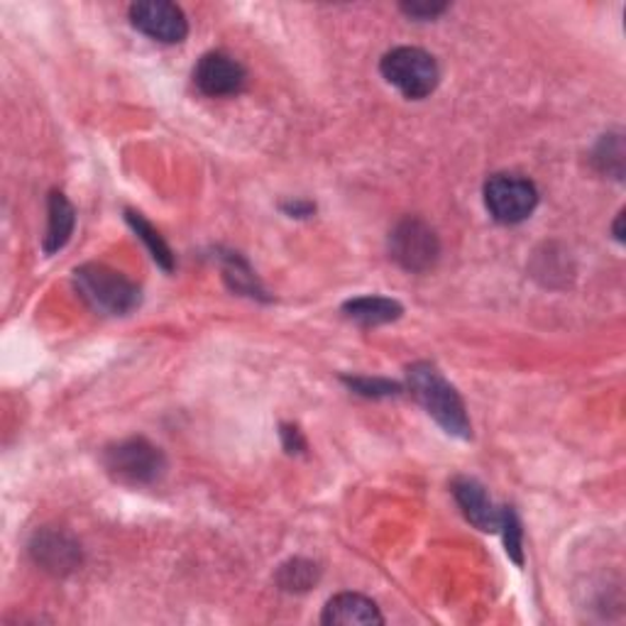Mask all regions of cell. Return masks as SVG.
I'll list each match as a JSON object with an SVG mask.
<instances>
[{
  "label": "cell",
  "instance_id": "cell-1",
  "mask_svg": "<svg viewBox=\"0 0 626 626\" xmlns=\"http://www.w3.org/2000/svg\"><path fill=\"white\" fill-rule=\"evenodd\" d=\"M409 389L416 402L426 409V414L456 438H470L472 426L465 412L463 397L448 379L430 363H416L409 367Z\"/></svg>",
  "mask_w": 626,
  "mask_h": 626
},
{
  "label": "cell",
  "instance_id": "cell-2",
  "mask_svg": "<svg viewBox=\"0 0 626 626\" xmlns=\"http://www.w3.org/2000/svg\"><path fill=\"white\" fill-rule=\"evenodd\" d=\"M76 290L91 309L108 316H126L140 306V286L106 264L88 262L74 272Z\"/></svg>",
  "mask_w": 626,
  "mask_h": 626
},
{
  "label": "cell",
  "instance_id": "cell-3",
  "mask_svg": "<svg viewBox=\"0 0 626 626\" xmlns=\"http://www.w3.org/2000/svg\"><path fill=\"white\" fill-rule=\"evenodd\" d=\"M104 465L113 480L122 485H155L167 472V458L162 448L150 444L147 438H126L120 444H113L104 453Z\"/></svg>",
  "mask_w": 626,
  "mask_h": 626
},
{
  "label": "cell",
  "instance_id": "cell-4",
  "mask_svg": "<svg viewBox=\"0 0 626 626\" xmlns=\"http://www.w3.org/2000/svg\"><path fill=\"white\" fill-rule=\"evenodd\" d=\"M379 71L387 84H392L399 94L412 101L428 98L440 81L436 59L418 47H397L387 52L379 61Z\"/></svg>",
  "mask_w": 626,
  "mask_h": 626
},
{
  "label": "cell",
  "instance_id": "cell-5",
  "mask_svg": "<svg viewBox=\"0 0 626 626\" xmlns=\"http://www.w3.org/2000/svg\"><path fill=\"white\" fill-rule=\"evenodd\" d=\"M485 206L501 225H517L531 218L539 206L536 184L519 174H495L485 181Z\"/></svg>",
  "mask_w": 626,
  "mask_h": 626
},
{
  "label": "cell",
  "instance_id": "cell-6",
  "mask_svg": "<svg viewBox=\"0 0 626 626\" xmlns=\"http://www.w3.org/2000/svg\"><path fill=\"white\" fill-rule=\"evenodd\" d=\"M389 255L406 272H428L440 255L438 235L426 221L409 215L399 221L389 235Z\"/></svg>",
  "mask_w": 626,
  "mask_h": 626
},
{
  "label": "cell",
  "instance_id": "cell-7",
  "mask_svg": "<svg viewBox=\"0 0 626 626\" xmlns=\"http://www.w3.org/2000/svg\"><path fill=\"white\" fill-rule=\"evenodd\" d=\"M130 23L142 35L162 45H179L189 35L187 15L169 0H142V3L130 5Z\"/></svg>",
  "mask_w": 626,
  "mask_h": 626
},
{
  "label": "cell",
  "instance_id": "cell-8",
  "mask_svg": "<svg viewBox=\"0 0 626 626\" xmlns=\"http://www.w3.org/2000/svg\"><path fill=\"white\" fill-rule=\"evenodd\" d=\"M248 74L238 59H233L225 52H209L199 59L197 69H193V84L203 96L211 98H225L240 94Z\"/></svg>",
  "mask_w": 626,
  "mask_h": 626
},
{
  "label": "cell",
  "instance_id": "cell-9",
  "mask_svg": "<svg viewBox=\"0 0 626 626\" xmlns=\"http://www.w3.org/2000/svg\"><path fill=\"white\" fill-rule=\"evenodd\" d=\"M29 553L39 568L52 575H69L81 566L79 543L57 529L37 531L29 543Z\"/></svg>",
  "mask_w": 626,
  "mask_h": 626
},
{
  "label": "cell",
  "instance_id": "cell-10",
  "mask_svg": "<svg viewBox=\"0 0 626 626\" xmlns=\"http://www.w3.org/2000/svg\"><path fill=\"white\" fill-rule=\"evenodd\" d=\"M453 495L458 507L463 509L465 519L477 527L480 531H499L501 523V509L492 505V499L487 497V489L480 485L477 480L472 477H458L453 482Z\"/></svg>",
  "mask_w": 626,
  "mask_h": 626
},
{
  "label": "cell",
  "instance_id": "cell-11",
  "mask_svg": "<svg viewBox=\"0 0 626 626\" xmlns=\"http://www.w3.org/2000/svg\"><path fill=\"white\" fill-rule=\"evenodd\" d=\"M321 622L328 626H369L385 624L377 604L357 592H341L328 600L323 607Z\"/></svg>",
  "mask_w": 626,
  "mask_h": 626
},
{
  "label": "cell",
  "instance_id": "cell-12",
  "mask_svg": "<svg viewBox=\"0 0 626 626\" xmlns=\"http://www.w3.org/2000/svg\"><path fill=\"white\" fill-rule=\"evenodd\" d=\"M76 225V211L71 206V201L61 191L49 193L47 201V233L43 240V250L47 255L59 252L69 243L71 233Z\"/></svg>",
  "mask_w": 626,
  "mask_h": 626
},
{
  "label": "cell",
  "instance_id": "cell-13",
  "mask_svg": "<svg viewBox=\"0 0 626 626\" xmlns=\"http://www.w3.org/2000/svg\"><path fill=\"white\" fill-rule=\"evenodd\" d=\"M343 314L361 326H385L404 314L402 304L387 296H357L343 304Z\"/></svg>",
  "mask_w": 626,
  "mask_h": 626
},
{
  "label": "cell",
  "instance_id": "cell-14",
  "mask_svg": "<svg viewBox=\"0 0 626 626\" xmlns=\"http://www.w3.org/2000/svg\"><path fill=\"white\" fill-rule=\"evenodd\" d=\"M126 218H128V223H130V228L138 233V238H140L142 243H145V248L150 250L152 260H155L164 272H172V270H174L172 248L167 245V240L162 238L155 225L147 223V221L142 218V215L135 213V211H126Z\"/></svg>",
  "mask_w": 626,
  "mask_h": 626
},
{
  "label": "cell",
  "instance_id": "cell-15",
  "mask_svg": "<svg viewBox=\"0 0 626 626\" xmlns=\"http://www.w3.org/2000/svg\"><path fill=\"white\" fill-rule=\"evenodd\" d=\"M321 580V568L316 566L314 560L306 558H294L290 563H284L276 572V582L286 592H309L314 584Z\"/></svg>",
  "mask_w": 626,
  "mask_h": 626
},
{
  "label": "cell",
  "instance_id": "cell-16",
  "mask_svg": "<svg viewBox=\"0 0 626 626\" xmlns=\"http://www.w3.org/2000/svg\"><path fill=\"white\" fill-rule=\"evenodd\" d=\"M594 164L614 179L624 177V142L622 135H604L594 150Z\"/></svg>",
  "mask_w": 626,
  "mask_h": 626
},
{
  "label": "cell",
  "instance_id": "cell-17",
  "mask_svg": "<svg viewBox=\"0 0 626 626\" xmlns=\"http://www.w3.org/2000/svg\"><path fill=\"white\" fill-rule=\"evenodd\" d=\"M225 280L233 286L235 292H243L248 296H262V290L258 280H255L252 270L248 267V262H243L238 255H231L228 262H225Z\"/></svg>",
  "mask_w": 626,
  "mask_h": 626
},
{
  "label": "cell",
  "instance_id": "cell-18",
  "mask_svg": "<svg viewBox=\"0 0 626 626\" xmlns=\"http://www.w3.org/2000/svg\"><path fill=\"white\" fill-rule=\"evenodd\" d=\"M343 382L353 389L355 394L367 397V399H382V397H397L402 392V387L397 382H389V379L379 377H343Z\"/></svg>",
  "mask_w": 626,
  "mask_h": 626
},
{
  "label": "cell",
  "instance_id": "cell-19",
  "mask_svg": "<svg viewBox=\"0 0 626 626\" xmlns=\"http://www.w3.org/2000/svg\"><path fill=\"white\" fill-rule=\"evenodd\" d=\"M499 531L505 533V546L509 558L517 563V566H523V548H521V521L517 517V511L511 507H501V523Z\"/></svg>",
  "mask_w": 626,
  "mask_h": 626
},
{
  "label": "cell",
  "instance_id": "cell-20",
  "mask_svg": "<svg viewBox=\"0 0 626 626\" xmlns=\"http://www.w3.org/2000/svg\"><path fill=\"white\" fill-rule=\"evenodd\" d=\"M402 10L414 20H434L440 13H446L448 5L446 3H404Z\"/></svg>",
  "mask_w": 626,
  "mask_h": 626
},
{
  "label": "cell",
  "instance_id": "cell-21",
  "mask_svg": "<svg viewBox=\"0 0 626 626\" xmlns=\"http://www.w3.org/2000/svg\"><path fill=\"white\" fill-rule=\"evenodd\" d=\"M280 434H282V444H284L286 453H302V450H306V440L302 436V430L296 426L284 424Z\"/></svg>",
  "mask_w": 626,
  "mask_h": 626
},
{
  "label": "cell",
  "instance_id": "cell-22",
  "mask_svg": "<svg viewBox=\"0 0 626 626\" xmlns=\"http://www.w3.org/2000/svg\"><path fill=\"white\" fill-rule=\"evenodd\" d=\"M282 211L286 215H292V218H306V215H311L316 211V206L311 201H292V203H284Z\"/></svg>",
  "mask_w": 626,
  "mask_h": 626
},
{
  "label": "cell",
  "instance_id": "cell-23",
  "mask_svg": "<svg viewBox=\"0 0 626 626\" xmlns=\"http://www.w3.org/2000/svg\"><path fill=\"white\" fill-rule=\"evenodd\" d=\"M622 223H624V213L617 215V223H614V238H617L619 243L624 240V231H622Z\"/></svg>",
  "mask_w": 626,
  "mask_h": 626
}]
</instances>
